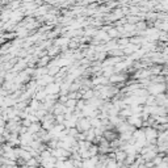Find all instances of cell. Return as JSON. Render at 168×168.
<instances>
[{
    "label": "cell",
    "mask_w": 168,
    "mask_h": 168,
    "mask_svg": "<svg viewBox=\"0 0 168 168\" xmlns=\"http://www.w3.org/2000/svg\"><path fill=\"white\" fill-rule=\"evenodd\" d=\"M166 91V83H151L147 87V92L149 95H159V93H164Z\"/></svg>",
    "instance_id": "obj_1"
},
{
    "label": "cell",
    "mask_w": 168,
    "mask_h": 168,
    "mask_svg": "<svg viewBox=\"0 0 168 168\" xmlns=\"http://www.w3.org/2000/svg\"><path fill=\"white\" fill-rule=\"evenodd\" d=\"M76 130L79 133H85L87 130H89L91 129V123H89V118L88 117H80V118L78 120V122H76Z\"/></svg>",
    "instance_id": "obj_2"
},
{
    "label": "cell",
    "mask_w": 168,
    "mask_h": 168,
    "mask_svg": "<svg viewBox=\"0 0 168 168\" xmlns=\"http://www.w3.org/2000/svg\"><path fill=\"white\" fill-rule=\"evenodd\" d=\"M126 122H128L129 125L134 126L135 129H139V128H142L143 120H142V117H141V114H131V116H129L128 118H126Z\"/></svg>",
    "instance_id": "obj_3"
},
{
    "label": "cell",
    "mask_w": 168,
    "mask_h": 168,
    "mask_svg": "<svg viewBox=\"0 0 168 168\" xmlns=\"http://www.w3.org/2000/svg\"><path fill=\"white\" fill-rule=\"evenodd\" d=\"M59 91H61V85L58 84V83H50L48 85H45V92H46V95H58L59 93Z\"/></svg>",
    "instance_id": "obj_4"
},
{
    "label": "cell",
    "mask_w": 168,
    "mask_h": 168,
    "mask_svg": "<svg viewBox=\"0 0 168 168\" xmlns=\"http://www.w3.org/2000/svg\"><path fill=\"white\" fill-rule=\"evenodd\" d=\"M41 123H40V121L38 122H32V125L28 128V133H30V134H36V133H38L41 130Z\"/></svg>",
    "instance_id": "obj_5"
},
{
    "label": "cell",
    "mask_w": 168,
    "mask_h": 168,
    "mask_svg": "<svg viewBox=\"0 0 168 168\" xmlns=\"http://www.w3.org/2000/svg\"><path fill=\"white\" fill-rule=\"evenodd\" d=\"M25 164L26 166H29L30 168H36V167L40 166V162H38L37 158H33V156H32L30 159H28V160L25 162Z\"/></svg>",
    "instance_id": "obj_6"
},
{
    "label": "cell",
    "mask_w": 168,
    "mask_h": 168,
    "mask_svg": "<svg viewBox=\"0 0 168 168\" xmlns=\"http://www.w3.org/2000/svg\"><path fill=\"white\" fill-rule=\"evenodd\" d=\"M49 62H50V57H49V55H43V57L41 58L40 61H38L37 67H46Z\"/></svg>",
    "instance_id": "obj_7"
},
{
    "label": "cell",
    "mask_w": 168,
    "mask_h": 168,
    "mask_svg": "<svg viewBox=\"0 0 168 168\" xmlns=\"http://www.w3.org/2000/svg\"><path fill=\"white\" fill-rule=\"evenodd\" d=\"M88 152H89L91 156L93 155H99V146L95 143H91V146L88 147Z\"/></svg>",
    "instance_id": "obj_8"
},
{
    "label": "cell",
    "mask_w": 168,
    "mask_h": 168,
    "mask_svg": "<svg viewBox=\"0 0 168 168\" xmlns=\"http://www.w3.org/2000/svg\"><path fill=\"white\" fill-rule=\"evenodd\" d=\"M105 167H107V168H118V163L116 162V159H109L108 158Z\"/></svg>",
    "instance_id": "obj_9"
},
{
    "label": "cell",
    "mask_w": 168,
    "mask_h": 168,
    "mask_svg": "<svg viewBox=\"0 0 168 168\" xmlns=\"http://www.w3.org/2000/svg\"><path fill=\"white\" fill-rule=\"evenodd\" d=\"M12 168H20V167H19V166H13Z\"/></svg>",
    "instance_id": "obj_10"
},
{
    "label": "cell",
    "mask_w": 168,
    "mask_h": 168,
    "mask_svg": "<svg viewBox=\"0 0 168 168\" xmlns=\"http://www.w3.org/2000/svg\"><path fill=\"white\" fill-rule=\"evenodd\" d=\"M36 168H43L42 166H38V167H36Z\"/></svg>",
    "instance_id": "obj_11"
},
{
    "label": "cell",
    "mask_w": 168,
    "mask_h": 168,
    "mask_svg": "<svg viewBox=\"0 0 168 168\" xmlns=\"http://www.w3.org/2000/svg\"><path fill=\"white\" fill-rule=\"evenodd\" d=\"M0 167H1V162H0Z\"/></svg>",
    "instance_id": "obj_12"
}]
</instances>
